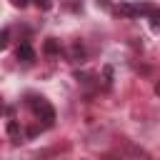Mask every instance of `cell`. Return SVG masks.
I'll return each instance as SVG.
<instances>
[{
	"label": "cell",
	"instance_id": "6da1fadb",
	"mask_svg": "<svg viewBox=\"0 0 160 160\" xmlns=\"http://www.w3.org/2000/svg\"><path fill=\"white\" fill-rule=\"evenodd\" d=\"M30 108H32V112L45 122V128H50V125L55 122V110H52V105H50L45 98H32V100H30Z\"/></svg>",
	"mask_w": 160,
	"mask_h": 160
},
{
	"label": "cell",
	"instance_id": "7a4b0ae2",
	"mask_svg": "<svg viewBox=\"0 0 160 160\" xmlns=\"http://www.w3.org/2000/svg\"><path fill=\"white\" fill-rule=\"evenodd\" d=\"M15 58L20 60V62H25V65H30L32 60H35V48L28 42V40H22L20 45H18V50H15Z\"/></svg>",
	"mask_w": 160,
	"mask_h": 160
},
{
	"label": "cell",
	"instance_id": "3957f363",
	"mask_svg": "<svg viewBox=\"0 0 160 160\" xmlns=\"http://www.w3.org/2000/svg\"><path fill=\"white\" fill-rule=\"evenodd\" d=\"M42 50H45V55H55V52L60 50V45H58V40H55V38H48V40H45V48H42Z\"/></svg>",
	"mask_w": 160,
	"mask_h": 160
},
{
	"label": "cell",
	"instance_id": "277c9868",
	"mask_svg": "<svg viewBox=\"0 0 160 160\" xmlns=\"http://www.w3.org/2000/svg\"><path fill=\"white\" fill-rule=\"evenodd\" d=\"M38 5H40L42 10H50V8H52V2H50V0H38Z\"/></svg>",
	"mask_w": 160,
	"mask_h": 160
},
{
	"label": "cell",
	"instance_id": "5b68a950",
	"mask_svg": "<svg viewBox=\"0 0 160 160\" xmlns=\"http://www.w3.org/2000/svg\"><path fill=\"white\" fill-rule=\"evenodd\" d=\"M8 35H10V32H8V30H2V40H0V45H2V48H8Z\"/></svg>",
	"mask_w": 160,
	"mask_h": 160
},
{
	"label": "cell",
	"instance_id": "8992f818",
	"mask_svg": "<svg viewBox=\"0 0 160 160\" xmlns=\"http://www.w3.org/2000/svg\"><path fill=\"white\" fill-rule=\"evenodd\" d=\"M12 2H15V5H20V8H25V5H28V0H12Z\"/></svg>",
	"mask_w": 160,
	"mask_h": 160
}]
</instances>
